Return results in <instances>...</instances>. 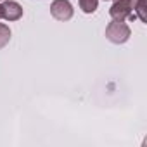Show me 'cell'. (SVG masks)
Instances as JSON below:
<instances>
[{
    "mask_svg": "<svg viewBox=\"0 0 147 147\" xmlns=\"http://www.w3.org/2000/svg\"><path fill=\"white\" fill-rule=\"evenodd\" d=\"M0 2H4V0H0Z\"/></svg>",
    "mask_w": 147,
    "mask_h": 147,
    "instance_id": "ba28073f",
    "label": "cell"
},
{
    "mask_svg": "<svg viewBox=\"0 0 147 147\" xmlns=\"http://www.w3.org/2000/svg\"><path fill=\"white\" fill-rule=\"evenodd\" d=\"M133 5L135 0H114L109 9V16L113 18V21H125L133 12Z\"/></svg>",
    "mask_w": 147,
    "mask_h": 147,
    "instance_id": "7a4b0ae2",
    "label": "cell"
},
{
    "mask_svg": "<svg viewBox=\"0 0 147 147\" xmlns=\"http://www.w3.org/2000/svg\"><path fill=\"white\" fill-rule=\"evenodd\" d=\"M73 12H75V9L69 0H54L50 5V14L57 21H69L73 18Z\"/></svg>",
    "mask_w": 147,
    "mask_h": 147,
    "instance_id": "3957f363",
    "label": "cell"
},
{
    "mask_svg": "<svg viewBox=\"0 0 147 147\" xmlns=\"http://www.w3.org/2000/svg\"><path fill=\"white\" fill-rule=\"evenodd\" d=\"M78 2H80V9L85 14H94L99 5V0H78Z\"/></svg>",
    "mask_w": 147,
    "mask_h": 147,
    "instance_id": "5b68a950",
    "label": "cell"
},
{
    "mask_svg": "<svg viewBox=\"0 0 147 147\" xmlns=\"http://www.w3.org/2000/svg\"><path fill=\"white\" fill-rule=\"evenodd\" d=\"M11 40V30L7 24L4 23H0V49H4Z\"/></svg>",
    "mask_w": 147,
    "mask_h": 147,
    "instance_id": "52a82bcc",
    "label": "cell"
},
{
    "mask_svg": "<svg viewBox=\"0 0 147 147\" xmlns=\"http://www.w3.org/2000/svg\"><path fill=\"white\" fill-rule=\"evenodd\" d=\"M133 9L137 11V18L142 21V23H147V14H145V0H135V5Z\"/></svg>",
    "mask_w": 147,
    "mask_h": 147,
    "instance_id": "8992f818",
    "label": "cell"
},
{
    "mask_svg": "<svg viewBox=\"0 0 147 147\" xmlns=\"http://www.w3.org/2000/svg\"><path fill=\"white\" fill-rule=\"evenodd\" d=\"M23 16V7L14 2V0H4V4L0 5V18L5 21H18Z\"/></svg>",
    "mask_w": 147,
    "mask_h": 147,
    "instance_id": "277c9868",
    "label": "cell"
},
{
    "mask_svg": "<svg viewBox=\"0 0 147 147\" xmlns=\"http://www.w3.org/2000/svg\"><path fill=\"white\" fill-rule=\"evenodd\" d=\"M131 35V30L130 26L125 23V21H113L107 24L106 28V38L113 43H125Z\"/></svg>",
    "mask_w": 147,
    "mask_h": 147,
    "instance_id": "6da1fadb",
    "label": "cell"
}]
</instances>
